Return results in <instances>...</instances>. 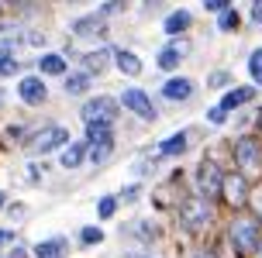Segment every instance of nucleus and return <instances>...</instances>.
<instances>
[{"instance_id": "nucleus-38", "label": "nucleus", "mask_w": 262, "mask_h": 258, "mask_svg": "<svg viewBox=\"0 0 262 258\" xmlns=\"http://www.w3.org/2000/svg\"><path fill=\"white\" fill-rule=\"evenodd\" d=\"M0 206H4V193H0Z\"/></svg>"}, {"instance_id": "nucleus-39", "label": "nucleus", "mask_w": 262, "mask_h": 258, "mask_svg": "<svg viewBox=\"0 0 262 258\" xmlns=\"http://www.w3.org/2000/svg\"><path fill=\"white\" fill-rule=\"evenodd\" d=\"M131 258H145V255H131Z\"/></svg>"}, {"instance_id": "nucleus-35", "label": "nucleus", "mask_w": 262, "mask_h": 258, "mask_svg": "<svg viewBox=\"0 0 262 258\" xmlns=\"http://www.w3.org/2000/svg\"><path fill=\"white\" fill-rule=\"evenodd\" d=\"M11 241V231H0V245H7Z\"/></svg>"}, {"instance_id": "nucleus-5", "label": "nucleus", "mask_w": 262, "mask_h": 258, "mask_svg": "<svg viewBox=\"0 0 262 258\" xmlns=\"http://www.w3.org/2000/svg\"><path fill=\"white\" fill-rule=\"evenodd\" d=\"M118 117V100L114 97H93L83 107V121L86 124H114Z\"/></svg>"}, {"instance_id": "nucleus-10", "label": "nucleus", "mask_w": 262, "mask_h": 258, "mask_svg": "<svg viewBox=\"0 0 262 258\" xmlns=\"http://www.w3.org/2000/svg\"><path fill=\"white\" fill-rule=\"evenodd\" d=\"M193 90H196V83L193 79H186V76H176V79H169V83H162V97L166 100H190L193 97Z\"/></svg>"}, {"instance_id": "nucleus-19", "label": "nucleus", "mask_w": 262, "mask_h": 258, "mask_svg": "<svg viewBox=\"0 0 262 258\" xmlns=\"http://www.w3.org/2000/svg\"><path fill=\"white\" fill-rule=\"evenodd\" d=\"M190 28V11H172L169 17H166V35H180V31H186Z\"/></svg>"}, {"instance_id": "nucleus-24", "label": "nucleus", "mask_w": 262, "mask_h": 258, "mask_svg": "<svg viewBox=\"0 0 262 258\" xmlns=\"http://www.w3.org/2000/svg\"><path fill=\"white\" fill-rule=\"evenodd\" d=\"M238 25H242V17H238L235 7H228V11L221 14V21H217V28H221V31H235Z\"/></svg>"}, {"instance_id": "nucleus-15", "label": "nucleus", "mask_w": 262, "mask_h": 258, "mask_svg": "<svg viewBox=\"0 0 262 258\" xmlns=\"http://www.w3.org/2000/svg\"><path fill=\"white\" fill-rule=\"evenodd\" d=\"M252 97H255V90H252V86H242V90H231V93H224V100H221V110L228 114V110H235V107H242V103H249Z\"/></svg>"}, {"instance_id": "nucleus-25", "label": "nucleus", "mask_w": 262, "mask_h": 258, "mask_svg": "<svg viewBox=\"0 0 262 258\" xmlns=\"http://www.w3.org/2000/svg\"><path fill=\"white\" fill-rule=\"evenodd\" d=\"M249 73H252V79L262 86V49H255L252 52V59H249Z\"/></svg>"}, {"instance_id": "nucleus-17", "label": "nucleus", "mask_w": 262, "mask_h": 258, "mask_svg": "<svg viewBox=\"0 0 262 258\" xmlns=\"http://www.w3.org/2000/svg\"><path fill=\"white\" fill-rule=\"evenodd\" d=\"M38 73H45V76H62V73H66V59H62V55H55V52L41 55V59H38Z\"/></svg>"}, {"instance_id": "nucleus-31", "label": "nucleus", "mask_w": 262, "mask_h": 258, "mask_svg": "<svg viewBox=\"0 0 262 258\" xmlns=\"http://www.w3.org/2000/svg\"><path fill=\"white\" fill-rule=\"evenodd\" d=\"M210 124H224V110H221V107L210 110Z\"/></svg>"}, {"instance_id": "nucleus-7", "label": "nucleus", "mask_w": 262, "mask_h": 258, "mask_svg": "<svg viewBox=\"0 0 262 258\" xmlns=\"http://www.w3.org/2000/svg\"><path fill=\"white\" fill-rule=\"evenodd\" d=\"M121 103L128 107L131 114H138L142 121H156V117H159V114H156V103H152V97H148L145 90H135V86H131V90H124Z\"/></svg>"}, {"instance_id": "nucleus-13", "label": "nucleus", "mask_w": 262, "mask_h": 258, "mask_svg": "<svg viewBox=\"0 0 262 258\" xmlns=\"http://www.w3.org/2000/svg\"><path fill=\"white\" fill-rule=\"evenodd\" d=\"M86 142H90V148H111L114 145L111 124H86Z\"/></svg>"}, {"instance_id": "nucleus-11", "label": "nucleus", "mask_w": 262, "mask_h": 258, "mask_svg": "<svg viewBox=\"0 0 262 258\" xmlns=\"http://www.w3.org/2000/svg\"><path fill=\"white\" fill-rule=\"evenodd\" d=\"M17 93H21L25 103H45V97H49V90H45V83L38 76H25L21 86H17Z\"/></svg>"}, {"instance_id": "nucleus-23", "label": "nucleus", "mask_w": 262, "mask_h": 258, "mask_svg": "<svg viewBox=\"0 0 262 258\" xmlns=\"http://www.w3.org/2000/svg\"><path fill=\"white\" fill-rule=\"evenodd\" d=\"M17 69H21V62L14 59L11 52H0V76H14Z\"/></svg>"}, {"instance_id": "nucleus-29", "label": "nucleus", "mask_w": 262, "mask_h": 258, "mask_svg": "<svg viewBox=\"0 0 262 258\" xmlns=\"http://www.w3.org/2000/svg\"><path fill=\"white\" fill-rule=\"evenodd\" d=\"M249 203H252V206H255V217H259V220H262V186H259V190H255V193H252V196H249Z\"/></svg>"}, {"instance_id": "nucleus-16", "label": "nucleus", "mask_w": 262, "mask_h": 258, "mask_svg": "<svg viewBox=\"0 0 262 258\" xmlns=\"http://www.w3.org/2000/svg\"><path fill=\"white\" fill-rule=\"evenodd\" d=\"M114 65H118L124 76H138V73H142V59H138L135 52H118V55H114Z\"/></svg>"}, {"instance_id": "nucleus-26", "label": "nucleus", "mask_w": 262, "mask_h": 258, "mask_svg": "<svg viewBox=\"0 0 262 258\" xmlns=\"http://www.w3.org/2000/svg\"><path fill=\"white\" fill-rule=\"evenodd\" d=\"M79 241H83V245H100V241H104V231H100V227H83V231H79Z\"/></svg>"}, {"instance_id": "nucleus-34", "label": "nucleus", "mask_w": 262, "mask_h": 258, "mask_svg": "<svg viewBox=\"0 0 262 258\" xmlns=\"http://www.w3.org/2000/svg\"><path fill=\"white\" fill-rule=\"evenodd\" d=\"M114 11H121V4H114V0H111V4H104V11H100V14H114Z\"/></svg>"}, {"instance_id": "nucleus-8", "label": "nucleus", "mask_w": 262, "mask_h": 258, "mask_svg": "<svg viewBox=\"0 0 262 258\" xmlns=\"http://www.w3.org/2000/svg\"><path fill=\"white\" fill-rule=\"evenodd\" d=\"M221 196L231 206H245V203H249V182H245V176H224Z\"/></svg>"}, {"instance_id": "nucleus-6", "label": "nucleus", "mask_w": 262, "mask_h": 258, "mask_svg": "<svg viewBox=\"0 0 262 258\" xmlns=\"http://www.w3.org/2000/svg\"><path fill=\"white\" fill-rule=\"evenodd\" d=\"M196 190H200V196H204V200L221 196L224 176H221V169L214 166V162H200V169H196Z\"/></svg>"}, {"instance_id": "nucleus-1", "label": "nucleus", "mask_w": 262, "mask_h": 258, "mask_svg": "<svg viewBox=\"0 0 262 258\" xmlns=\"http://www.w3.org/2000/svg\"><path fill=\"white\" fill-rule=\"evenodd\" d=\"M228 238H231V245H235L238 255H255L262 245V227H259V220H252V217H238L228 224Z\"/></svg>"}, {"instance_id": "nucleus-14", "label": "nucleus", "mask_w": 262, "mask_h": 258, "mask_svg": "<svg viewBox=\"0 0 262 258\" xmlns=\"http://www.w3.org/2000/svg\"><path fill=\"white\" fill-rule=\"evenodd\" d=\"M118 52H111V49H100V52H86L83 55V65H86V73H104L107 69V59H114Z\"/></svg>"}, {"instance_id": "nucleus-37", "label": "nucleus", "mask_w": 262, "mask_h": 258, "mask_svg": "<svg viewBox=\"0 0 262 258\" xmlns=\"http://www.w3.org/2000/svg\"><path fill=\"white\" fill-rule=\"evenodd\" d=\"M0 107H4V93H0Z\"/></svg>"}, {"instance_id": "nucleus-36", "label": "nucleus", "mask_w": 262, "mask_h": 258, "mask_svg": "<svg viewBox=\"0 0 262 258\" xmlns=\"http://www.w3.org/2000/svg\"><path fill=\"white\" fill-rule=\"evenodd\" d=\"M259 128H262V110H259Z\"/></svg>"}, {"instance_id": "nucleus-4", "label": "nucleus", "mask_w": 262, "mask_h": 258, "mask_svg": "<svg viewBox=\"0 0 262 258\" xmlns=\"http://www.w3.org/2000/svg\"><path fill=\"white\" fill-rule=\"evenodd\" d=\"M207 220H210V200H204V196H190V200L180 203V224H183V227L196 231V227H204Z\"/></svg>"}, {"instance_id": "nucleus-9", "label": "nucleus", "mask_w": 262, "mask_h": 258, "mask_svg": "<svg viewBox=\"0 0 262 258\" xmlns=\"http://www.w3.org/2000/svg\"><path fill=\"white\" fill-rule=\"evenodd\" d=\"M186 55H190V41H172V45H166V49L159 52V69H176V65L183 62Z\"/></svg>"}, {"instance_id": "nucleus-22", "label": "nucleus", "mask_w": 262, "mask_h": 258, "mask_svg": "<svg viewBox=\"0 0 262 258\" xmlns=\"http://www.w3.org/2000/svg\"><path fill=\"white\" fill-rule=\"evenodd\" d=\"M83 155H86V145H83V142H73V145L62 152V166H66V169H76L79 162H83Z\"/></svg>"}, {"instance_id": "nucleus-30", "label": "nucleus", "mask_w": 262, "mask_h": 258, "mask_svg": "<svg viewBox=\"0 0 262 258\" xmlns=\"http://www.w3.org/2000/svg\"><path fill=\"white\" fill-rule=\"evenodd\" d=\"M107 155H111V148H90V162H104Z\"/></svg>"}, {"instance_id": "nucleus-27", "label": "nucleus", "mask_w": 262, "mask_h": 258, "mask_svg": "<svg viewBox=\"0 0 262 258\" xmlns=\"http://www.w3.org/2000/svg\"><path fill=\"white\" fill-rule=\"evenodd\" d=\"M114 210H118V200H114V196H104V200H100V217H114Z\"/></svg>"}, {"instance_id": "nucleus-3", "label": "nucleus", "mask_w": 262, "mask_h": 258, "mask_svg": "<svg viewBox=\"0 0 262 258\" xmlns=\"http://www.w3.org/2000/svg\"><path fill=\"white\" fill-rule=\"evenodd\" d=\"M66 142H69V131L59 128V124H49V128H41L38 134L25 145V148L31 155H49V152H55V148H62Z\"/></svg>"}, {"instance_id": "nucleus-32", "label": "nucleus", "mask_w": 262, "mask_h": 258, "mask_svg": "<svg viewBox=\"0 0 262 258\" xmlns=\"http://www.w3.org/2000/svg\"><path fill=\"white\" fill-rule=\"evenodd\" d=\"M224 83H228V73H214L210 76V86H224Z\"/></svg>"}, {"instance_id": "nucleus-2", "label": "nucleus", "mask_w": 262, "mask_h": 258, "mask_svg": "<svg viewBox=\"0 0 262 258\" xmlns=\"http://www.w3.org/2000/svg\"><path fill=\"white\" fill-rule=\"evenodd\" d=\"M231 152H235V162H238V169H242V176L262 172V138L242 134V138L231 145Z\"/></svg>"}, {"instance_id": "nucleus-18", "label": "nucleus", "mask_w": 262, "mask_h": 258, "mask_svg": "<svg viewBox=\"0 0 262 258\" xmlns=\"http://www.w3.org/2000/svg\"><path fill=\"white\" fill-rule=\"evenodd\" d=\"M66 251V238H49L35 245V258H59Z\"/></svg>"}, {"instance_id": "nucleus-20", "label": "nucleus", "mask_w": 262, "mask_h": 258, "mask_svg": "<svg viewBox=\"0 0 262 258\" xmlns=\"http://www.w3.org/2000/svg\"><path fill=\"white\" fill-rule=\"evenodd\" d=\"M186 138H190L186 131H180V134H169L166 142L159 145V152H162V155H183V152H186Z\"/></svg>"}, {"instance_id": "nucleus-33", "label": "nucleus", "mask_w": 262, "mask_h": 258, "mask_svg": "<svg viewBox=\"0 0 262 258\" xmlns=\"http://www.w3.org/2000/svg\"><path fill=\"white\" fill-rule=\"evenodd\" d=\"M252 21H259V25H262V0H259V4H252Z\"/></svg>"}, {"instance_id": "nucleus-12", "label": "nucleus", "mask_w": 262, "mask_h": 258, "mask_svg": "<svg viewBox=\"0 0 262 258\" xmlns=\"http://www.w3.org/2000/svg\"><path fill=\"white\" fill-rule=\"evenodd\" d=\"M73 35L79 38H90V35H104V14H86L73 25Z\"/></svg>"}, {"instance_id": "nucleus-21", "label": "nucleus", "mask_w": 262, "mask_h": 258, "mask_svg": "<svg viewBox=\"0 0 262 258\" xmlns=\"http://www.w3.org/2000/svg\"><path fill=\"white\" fill-rule=\"evenodd\" d=\"M86 90H90V73H73L66 79V93L69 97H83Z\"/></svg>"}, {"instance_id": "nucleus-28", "label": "nucleus", "mask_w": 262, "mask_h": 258, "mask_svg": "<svg viewBox=\"0 0 262 258\" xmlns=\"http://www.w3.org/2000/svg\"><path fill=\"white\" fill-rule=\"evenodd\" d=\"M204 7L214 11V14H224V11H228V0H204Z\"/></svg>"}]
</instances>
